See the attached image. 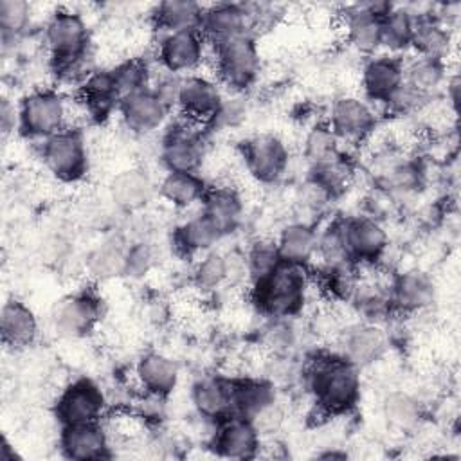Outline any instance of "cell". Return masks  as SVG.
<instances>
[{"label":"cell","instance_id":"obj_23","mask_svg":"<svg viewBox=\"0 0 461 461\" xmlns=\"http://www.w3.org/2000/svg\"><path fill=\"white\" fill-rule=\"evenodd\" d=\"M110 200L124 212H137L144 209L157 194V184L148 169L128 167L112 176L108 184Z\"/></svg>","mask_w":461,"mask_h":461},{"label":"cell","instance_id":"obj_35","mask_svg":"<svg viewBox=\"0 0 461 461\" xmlns=\"http://www.w3.org/2000/svg\"><path fill=\"white\" fill-rule=\"evenodd\" d=\"M448 76V63L445 59L414 56L403 61V83L429 99L443 92Z\"/></svg>","mask_w":461,"mask_h":461},{"label":"cell","instance_id":"obj_46","mask_svg":"<svg viewBox=\"0 0 461 461\" xmlns=\"http://www.w3.org/2000/svg\"><path fill=\"white\" fill-rule=\"evenodd\" d=\"M112 70L115 76L121 101L135 92L148 88L153 79L148 61L140 59V58H128V59L121 61L119 65L112 67Z\"/></svg>","mask_w":461,"mask_h":461},{"label":"cell","instance_id":"obj_43","mask_svg":"<svg viewBox=\"0 0 461 461\" xmlns=\"http://www.w3.org/2000/svg\"><path fill=\"white\" fill-rule=\"evenodd\" d=\"M322 292L335 301L349 303L353 290L360 279V267L355 263H342L333 267H321L319 270Z\"/></svg>","mask_w":461,"mask_h":461},{"label":"cell","instance_id":"obj_27","mask_svg":"<svg viewBox=\"0 0 461 461\" xmlns=\"http://www.w3.org/2000/svg\"><path fill=\"white\" fill-rule=\"evenodd\" d=\"M191 402L198 416L218 423L232 414L230 378L218 375H205L191 387Z\"/></svg>","mask_w":461,"mask_h":461},{"label":"cell","instance_id":"obj_3","mask_svg":"<svg viewBox=\"0 0 461 461\" xmlns=\"http://www.w3.org/2000/svg\"><path fill=\"white\" fill-rule=\"evenodd\" d=\"M310 286L306 267L281 263L268 276L250 283V304L265 319H294L303 312Z\"/></svg>","mask_w":461,"mask_h":461},{"label":"cell","instance_id":"obj_1","mask_svg":"<svg viewBox=\"0 0 461 461\" xmlns=\"http://www.w3.org/2000/svg\"><path fill=\"white\" fill-rule=\"evenodd\" d=\"M43 45L58 79L81 85L92 70L86 67L92 38L83 14L65 7L56 9L45 22Z\"/></svg>","mask_w":461,"mask_h":461},{"label":"cell","instance_id":"obj_41","mask_svg":"<svg viewBox=\"0 0 461 461\" xmlns=\"http://www.w3.org/2000/svg\"><path fill=\"white\" fill-rule=\"evenodd\" d=\"M32 20V5L25 0H2L0 2V32H2V49L7 52L13 43L18 41Z\"/></svg>","mask_w":461,"mask_h":461},{"label":"cell","instance_id":"obj_20","mask_svg":"<svg viewBox=\"0 0 461 461\" xmlns=\"http://www.w3.org/2000/svg\"><path fill=\"white\" fill-rule=\"evenodd\" d=\"M117 112L124 128L133 135H149L162 130L169 115V110L149 86L124 97Z\"/></svg>","mask_w":461,"mask_h":461},{"label":"cell","instance_id":"obj_33","mask_svg":"<svg viewBox=\"0 0 461 461\" xmlns=\"http://www.w3.org/2000/svg\"><path fill=\"white\" fill-rule=\"evenodd\" d=\"M349 303L364 319V322L378 324L393 313L389 281H382L378 276L366 277L364 274H360Z\"/></svg>","mask_w":461,"mask_h":461},{"label":"cell","instance_id":"obj_54","mask_svg":"<svg viewBox=\"0 0 461 461\" xmlns=\"http://www.w3.org/2000/svg\"><path fill=\"white\" fill-rule=\"evenodd\" d=\"M2 454H4V459H5V461H14V456H16V452H14V450H11V445L7 443V439H4Z\"/></svg>","mask_w":461,"mask_h":461},{"label":"cell","instance_id":"obj_19","mask_svg":"<svg viewBox=\"0 0 461 461\" xmlns=\"http://www.w3.org/2000/svg\"><path fill=\"white\" fill-rule=\"evenodd\" d=\"M198 31L211 47L243 34H252V22L247 4L218 2L205 5Z\"/></svg>","mask_w":461,"mask_h":461},{"label":"cell","instance_id":"obj_10","mask_svg":"<svg viewBox=\"0 0 461 461\" xmlns=\"http://www.w3.org/2000/svg\"><path fill=\"white\" fill-rule=\"evenodd\" d=\"M391 7L389 2H364L346 7L340 16L348 45L366 58L378 54L382 50L380 20Z\"/></svg>","mask_w":461,"mask_h":461},{"label":"cell","instance_id":"obj_51","mask_svg":"<svg viewBox=\"0 0 461 461\" xmlns=\"http://www.w3.org/2000/svg\"><path fill=\"white\" fill-rule=\"evenodd\" d=\"M149 88L158 97V101L171 112L178 110L180 101V88H182V76L162 70L157 76H153Z\"/></svg>","mask_w":461,"mask_h":461},{"label":"cell","instance_id":"obj_11","mask_svg":"<svg viewBox=\"0 0 461 461\" xmlns=\"http://www.w3.org/2000/svg\"><path fill=\"white\" fill-rule=\"evenodd\" d=\"M211 54V45L198 29L160 34L157 61L162 70L187 76L198 72Z\"/></svg>","mask_w":461,"mask_h":461},{"label":"cell","instance_id":"obj_47","mask_svg":"<svg viewBox=\"0 0 461 461\" xmlns=\"http://www.w3.org/2000/svg\"><path fill=\"white\" fill-rule=\"evenodd\" d=\"M243 254L250 283L268 276L283 263L274 240H256Z\"/></svg>","mask_w":461,"mask_h":461},{"label":"cell","instance_id":"obj_22","mask_svg":"<svg viewBox=\"0 0 461 461\" xmlns=\"http://www.w3.org/2000/svg\"><path fill=\"white\" fill-rule=\"evenodd\" d=\"M79 101L85 115L103 121L119 110L121 95L112 67L92 68L79 85Z\"/></svg>","mask_w":461,"mask_h":461},{"label":"cell","instance_id":"obj_28","mask_svg":"<svg viewBox=\"0 0 461 461\" xmlns=\"http://www.w3.org/2000/svg\"><path fill=\"white\" fill-rule=\"evenodd\" d=\"M0 335L7 348H27L40 335V324L34 310L23 301L11 297L0 312Z\"/></svg>","mask_w":461,"mask_h":461},{"label":"cell","instance_id":"obj_17","mask_svg":"<svg viewBox=\"0 0 461 461\" xmlns=\"http://www.w3.org/2000/svg\"><path fill=\"white\" fill-rule=\"evenodd\" d=\"M360 85L364 99L371 104H385L403 85V59L387 52L369 56L360 72Z\"/></svg>","mask_w":461,"mask_h":461},{"label":"cell","instance_id":"obj_21","mask_svg":"<svg viewBox=\"0 0 461 461\" xmlns=\"http://www.w3.org/2000/svg\"><path fill=\"white\" fill-rule=\"evenodd\" d=\"M339 355L358 369L380 360L387 351L389 340L385 331L375 322H358L344 330Z\"/></svg>","mask_w":461,"mask_h":461},{"label":"cell","instance_id":"obj_39","mask_svg":"<svg viewBox=\"0 0 461 461\" xmlns=\"http://www.w3.org/2000/svg\"><path fill=\"white\" fill-rule=\"evenodd\" d=\"M313 184H317L331 200L340 196L353 178V164L346 157V153H340L326 162L310 166L308 176Z\"/></svg>","mask_w":461,"mask_h":461},{"label":"cell","instance_id":"obj_40","mask_svg":"<svg viewBox=\"0 0 461 461\" xmlns=\"http://www.w3.org/2000/svg\"><path fill=\"white\" fill-rule=\"evenodd\" d=\"M340 153H344L342 142L326 121H317L306 130L303 139V155L308 166L326 162Z\"/></svg>","mask_w":461,"mask_h":461},{"label":"cell","instance_id":"obj_13","mask_svg":"<svg viewBox=\"0 0 461 461\" xmlns=\"http://www.w3.org/2000/svg\"><path fill=\"white\" fill-rule=\"evenodd\" d=\"M342 230L349 259L358 267H373L389 249V234L376 216H344Z\"/></svg>","mask_w":461,"mask_h":461},{"label":"cell","instance_id":"obj_30","mask_svg":"<svg viewBox=\"0 0 461 461\" xmlns=\"http://www.w3.org/2000/svg\"><path fill=\"white\" fill-rule=\"evenodd\" d=\"M128 241L121 234H110L92 245L83 259L85 272L95 281H110L124 276Z\"/></svg>","mask_w":461,"mask_h":461},{"label":"cell","instance_id":"obj_38","mask_svg":"<svg viewBox=\"0 0 461 461\" xmlns=\"http://www.w3.org/2000/svg\"><path fill=\"white\" fill-rule=\"evenodd\" d=\"M382 25V50L387 54H400L411 49L416 14L411 7L393 5L387 14L380 20Z\"/></svg>","mask_w":461,"mask_h":461},{"label":"cell","instance_id":"obj_53","mask_svg":"<svg viewBox=\"0 0 461 461\" xmlns=\"http://www.w3.org/2000/svg\"><path fill=\"white\" fill-rule=\"evenodd\" d=\"M18 121H20L18 104H14L13 99L4 95L2 103H0V128H2V135L7 137V135L14 133V130H18Z\"/></svg>","mask_w":461,"mask_h":461},{"label":"cell","instance_id":"obj_2","mask_svg":"<svg viewBox=\"0 0 461 461\" xmlns=\"http://www.w3.org/2000/svg\"><path fill=\"white\" fill-rule=\"evenodd\" d=\"M303 375L322 414L342 416L357 407L362 394L360 369L339 353L313 357Z\"/></svg>","mask_w":461,"mask_h":461},{"label":"cell","instance_id":"obj_24","mask_svg":"<svg viewBox=\"0 0 461 461\" xmlns=\"http://www.w3.org/2000/svg\"><path fill=\"white\" fill-rule=\"evenodd\" d=\"M135 378L146 394L167 398L178 385L180 369L171 357L160 351H146L135 364Z\"/></svg>","mask_w":461,"mask_h":461},{"label":"cell","instance_id":"obj_45","mask_svg":"<svg viewBox=\"0 0 461 461\" xmlns=\"http://www.w3.org/2000/svg\"><path fill=\"white\" fill-rule=\"evenodd\" d=\"M193 283L196 288L211 292L229 285V263L227 252L216 249L202 254L193 268Z\"/></svg>","mask_w":461,"mask_h":461},{"label":"cell","instance_id":"obj_48","mask_svg":"<svg viewBox=\"0 0 461 461\" xmlns=\"http://www.w3.org/2000/svg\"><path fill=\"white\" fill-rule=\"evenodd\" d=\"M261 333L263 346L276 357H286L297 344V330L292 319H267Z\"/></svg>","mask_w":461,"mask_h":461},{"label":"cell","instance_id":"obj_4","mask_svg":"<svg viewBox=\"0 0 461 461\" xmlns=\"http://www.w3.org/2000/svg\"><path fill=\"white\" fill-rule=\"evenodd\" d=\"M216 81L232 94L254 86L261 72V56L254 34H243L212 45L211 54Z\"/></svg>","mask_w":461,"mask_h":461},{"label":"cell","instance_id":"obj_50","mask_svg":"<svg viewBox=\"0 0 461 461\" xmlns=\"http://www.w3.org/2000/svg\"><path fill=\"white\" fill-rule=\"evenodd\" d=\"M432 99L418 94L416 90H412L409 85H402L391 97L389 101L384 104V108L393 113V115H412L418 113L420 110H423Z\"/></svg>","mask_w":461,"mask_h":461},{"label":"cell","instance_id":"obj_5","mask_svg":"<svg viewBox=\"0 0 461 461\" xmlns=\"http://www.w3.org/2000/svg\"><path fill=\"white\" fill-rule=\"evenodd\" d=\"M18 131L23 137L40 142L72 126V104L68 97L56 88H38L29 92L18 103Z\"/></svg>","mask_w":461,"mask_h":461},{"label":"cell","instance_id":"obj_12","mask_svg":"<svg viewBox=\"0 0 461 461\" xmlns=\"http://www.w3.org/2000/svg\"><path fill=\"white\" fill-rule=\"evenodd\" d=\"M326 122L342 144H362L378 124L375 104L358 95H340L331 106Z\"/></svg>","mask_w":461,"mask_h":461},{"label":"cell","instance_id":"obj_9","mask_svg":"<svg viewBox=\"0 0 461 461\" xmlns=\"http://www.w3.org/2000/svg\"><path fill=\"white\" fill-rule=\"evenodd\" d=\"M247 173L259 184H277L290 164V151L285 140L274 133H258L240 146Z\"/></svg>","mask_w":461,"mask_h":461},{"label":"cell","instance_id":"obj_6","mask_svg":"<svg viewBox=\"0 0 461 461\" xmlns=\"http://www.w3.org/2000/svg\"><path fill=\"white\" fill-rule=\"evenodd\" d=\"M40 158L43 167L63 184L79 182L88 173V149L83 133L76 126L41 140Z\"/></svg>","mask_w":461,"mask_h":461},{"label":"cell","instance_id":"obj_7","mask_svg":"<svg viewBox=\"0 0 461 461\" xmlns=\"http://www.w3.org/2000/svg\"><path fill=\"white\" fill-rule=\"evenodd\" d=\"M200 128V124L187 119L166 128L158 149V158L166 171L198 173L205 157V140Z\"/></svg>","mask_w":461,"mask_h":461},{"label":"cell","instance_id":"obj_16","mask_svg":"<svg viewBox=\"0 0 461 461\" xmlns=\"http://www.w3.org/2000/svg\"><path fill=\"white\" fill-rule=\"evenodd\" d=\"M263 436L247 418L230 414L216 423L211 438V448L218 457L252 459L259 456Z\"/></svg>","mask_w":461,"mask_h":461},{"label":"cell","instance_id":"obj_15","mask_svg":"<svg viewBox=\"0 0 461 461\" xmlns=\"http://www.w3.org/2000/svg\"><path fill=\"white\" fill-rule=\"evenodd\" d=\"M223 99L225 95L216 77L202 72L182 76L178 112L184 119L200 126H211Z\"/></svg>","mask_w":461,"mask_h":461},{"label":"cell","instance_id":"obj_29","mask_svg":"<svg viewBox=\"0 0 461 461\" xmlns=\"http://www.w3.org/2000/svg\"><path fill=\"white\" fill-rule=\"evenodd\" d=\"M274 241L283 263L308 268L317 259V229L310 221L286 223Z\"/></svg>","mask_w":461,"mask_h":461},{"label":"cell","instance_id":"obj_34","mask_svg":"<svg viewBox=\"0 0 461 461\" xmlns=\"http://www.w3.org/2000/svg\"><path fill=\"white\" fill-rule=\"evenodd\" d=\"M209 185L198 173L166 171L157 184V194L175 209H189L202 203Z\"/></svg>","mask_w":461,"mask_h":461},{"label":"cell","instance_id":"obj_26","mask_svg":"<svg viewBox=\"0 0 461 461\" xmlns=\"http://www.w3.org/2000/svg\"><path fill=\"white\" fill-rule=\"evenodd\" d=\"M393 312L414 313L429 308L434 301V283L420 270H407L389 279Z\"/></svg>","mask_w":461,"mask_h":461},{"label":"cell","instance_id":"obj_32","mask_svg":"<svg viewBox=\"0 0 461 461\" xmlns=\"http://www.w3.org/2000/svg\"><path fill=\"white\" fill-rule=\"evenodd\" d=\"M416 25L411 49L416 56L445 59L450 54L452 34L448 23L439 20L436 13H416Z\"/></svg>","mask_w":461,"mask_h":461},{"label":"cell","instance_id":"obj_25","mask_svg":"<svg viewBox=\"0 0 461 461\" xmlns=\"http://www.w3.org/2000/svg\"><path fill=\"white\" fill-rule=\"evenodd\" d=\"M232 414L254 420L258 414L277 403V391L270 378L240 376L230 378Z\"/></svg>","mask_w":461,"mask_h":461},{"label":"cell","instance_id":"obj_49","mask_svg":"<svg viewBox=\"0 0 461 461\" xmlns=\"http://www.w3.org/2000/svg\"><path fill=\"white\" fill-rule=\"evenodd\" d=\"M157 263V250L146 240H133L126 245L124 277L140 279L148 276Z\"/></svg>","mask_w":461,"mask_h":461},{"label":"cell","instance_id":"obj_44","mask_svg":"<svg viewBox=\"0 0 461 461\" xmlns=\"http://www.w3.org/2000/svg\"><path fill=\"white\" fill-rule=\"evenodd\" d=\"M317 259L321 267L353 263L344 241L342 218L330 220L322 229H317Z\"/></svg>","mask_w":461,"mask_h":461},{"label":"cell","instance_id":"obj_31","mask_svg":"<svg viewBox=\"0 0 461 461\" xmlns=\"http://www.w3.org/2000/svg\"><path fill=\"white\" fill-rule=\"evenodd\" d=\"M243 209L241 196L229 185L209 187L200 207V211L212 221L223 238L238 230L243 220Z\"/></svg>","mask_w":461,"mask_h":461},{"label":"cell","instance_id":"obj_37","mask_svg":"<svg viewBox=\"0 0 461 461\" xmlns=\"http://www.w3.org/2000/svg\"><path fill=\"white\" fill-rule=\"evenodd\" d=\"M205 5L193 0H164L151 9V22L160 34L200 29Z\"/></svg>","mask_w":461,"mask_h":461},{"label":"cell","instance_id":"obj_8","mask_svg":"<svg viewBox=\"0 0 461 461\" xmlns=\"http://www.w3.org/2000/svg\"><path fill=\"white\" fill-rule=\"evenodd\" d=\"M104 411L106 394L101 385L88 376L68 382L54 403V416L61 427L101 421Z\"/></svg>","mask_w":461,"mask_h":461},{"label":"cell","instance_id":"obj_36","mask_svg":"<svg viewBox=\"0 0 461 461\" xmlns=\"http://www.w3.org/2000/svg\"><path fill=\"white\" fill-rule=\"evenodd\" d=\"M221 240V232L202 211L184 220L173 232V243L176 250L184 256L205 254L212 250Z\"/></svg>","mask_w":461,"mask_h":461},{"label":"cell","instance_id":"obj_42","mask_svg":"<svg viewBox=\"0 0 461 461\" xmlns=\"http://www.w3.org/2000/svg\"><path fill=\"white\" fill-rule=\"evenodd\" d=\"M382 412L387 423L398 430L414 429L423 416L421 403L405 391L389 393L382 402Z\"/></svg>","mask_w":461,"mask_h":461},{"label":"cell","instance_id":"obj_52","mask_svg":"<svg viewBox=\"0 0 461 461\" xmlns=\"http://www.w3.org/2000/svg\"><path fill=\"white\" fill-rule=\"evenodd\" d=\"M240 95L241 94H232V97L223 99L220 112L216 113V117L212 121L214 126L232 128V126H238L247 117V106Z\"/></svg>","mask_w":461,"mask_h":461},{"label":"cell","instance_id":"obj_18","mask_svg":"<svg viewBox=\"0 0 461 461\" xmlns=\"http://www.w3.org/2000/svg\"><path fill=\"white\" fill-rule=\"evenodd\" d=\"M58 447L63 457L74 461H97L112 456L110 434L101 421L61 427Z\"/></svg>","mask_w":461,"mask_h":461},{"label":"cell","instance_id":"obj_14","mask_svg":"<svg viewBox=\"0 0 461 461\" xmlns=\"http://www.w3.org/2000/svg\"><path fill=\"white\" fill-rule=\"evenodd\" d=\"M101 319V299L90 292L81 290L59 299L52 310L50 322L58 337L76 340L94 331Z\"/></svg>","mask_w":461,"mask_h":461}]
</instances>
